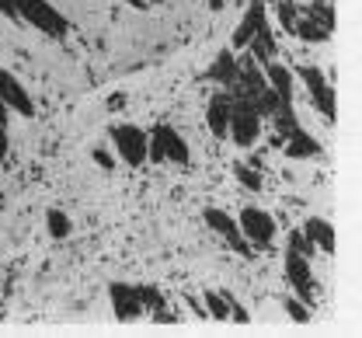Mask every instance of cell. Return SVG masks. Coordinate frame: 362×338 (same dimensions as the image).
I'll list each match as a JSON object with an SVG mask.
<instances>
[{"label":"cell","mask_w":362,"mask_h":338,"mask_svg":"<svg viewBox=\"0 0 362 338\" xmlns=\"http://www.w3.org/2000/svg\"><path fill=\"white\" fill-rule=\"evenodd\" d=\"M275 14H279V25L303 42H327L334 32V4L331 0H310V4L279 0Z\"/></svg>","instance_id":"obj_1"},{"label":"cell","mask_w":362,"mask_h":338,"mask_svg":"<svg viewBox=\"0 0 362 338\" xmlns=\"http://www.w3.org/2000/svg\"><path fill=\"white\" fill-rule=\"evenodd\" d=\"M310 255H314V247L303 238V231H293L289 241H286V262H282V269H286V279H289L293 293H296L307 307H314V296H317V279H314V269H310Z\"/></svg>","instance_id":"obj_2"},{"label":"cell","mask_w":362,"mask_h":338,"mask_svg":"<svg viewBox=\"0 0 362 338\" xmlns=\"http://www.w3.org/2000/svg\"><path fill=\"white\" fill-rule=\"evenodd\" d=\"M14 18L32 25L35 32H42L49 39H66L70 35V21L49 0H14Z\"/></svg>","instance_id":"obj_3"},{"label":"cell","mask_w":362,"mask_h":338,"mask_svg":"<svg viewBox=\"0 0 362 338\" xmlns=\"http://www.w3.org/2000/svg\"><path fill=\"white\" fill-rule=\"evenodd\" d=\"M188 144L181 140V133L171 126V122H157L150 133H146V161H153V164H164V161H171V164H188Z\"/></svg>","instance_id":"obj_4"},{"label":"cell","mask_w":362,"mask_h":338,"mask_svg":"<svg viewBox=\"0 0 362 338\" xmlns=\"http://www.w3.org/2000/svg\"><path fill=\"white\" fill-rule=\"evenodd\" d=\"M258 133H262V115H258L255 101L230 95V129H226V136L237 146H255Z\"/></svg>","instance_id":"obj_5"},{"label":"cell","mask_w":362,"mask_h":338,"mask_svg":"<svg viewBox=\"0 0 362 338\" xmlns=\"http://www.w3.org/2000/svg\"><path fill=\"white\" fill-rule=\"evenodd\" d=\"M293 77L303 81V88H307V95H310V105L320 112V119H324V122H334V88L327 84L324 70H320V66H310V63H303V66H296Z\"/></svg>","instance_id":"obj_6"},{"label":"cell","mask_w":362,"mask_h":338,"mask_svg":"<svg viewBox=\"0 0 362 338\" xmlns=\"http://www.w3.org/2000/svg\"><path fill=\"white\" fill-rule=\"evenodd\" d=\"M108 136H112L115 153H119L129 168H143V164H146V133H143L139 126H133V122H119V126L108 129Z\"/></svg>","instance_id":"obj_7"},{"label":"cell","mask_w":362,"mask_h":338,"mask_svg":"<svg viewBox=\"0 0 362 338\" xmlns=\"http://www.w3.org/2000/svg\"><path fill=\"white\" fill-rule=\"evenodd\" d=\"M237 223H240V234L247 238V244H251L255 251L269 247V244L275 241V234H279V223L272 220V213L258 209V206H244Z\"/></svg>","instance_id":"obj_8"},{"label":"cell","mask_w":362,"mask_h":338,"mask_svg":"<svg viewBox=\"0 0 362 338\" xmlns=\"http://www.w3.org/2000/svg\"><path fill=\"white\" fill-rule=\"evenodd\" d=\"M202 220H206V227H209L213 234H220V238H223V241L230 244V247H233V251H237L240 258H255V255H258V251H255V247L247 244V238L240 234V223H237V220H233V216H230L226 209H216V206H209V209L202 213Z\"/></svg>","instance_id":"obj_9"},{"label":"cell","mask_w":362,"mask_h":338,"mask_svg":"<svg viewBox=\"0 0 362 338\" xmlns=\"http://www.w3.org/2000/svg\"><path fill=\"white\" fill-rule=\"evenodd\" d=\"M108 300H112V310H115L119 321H136V317L146 314L143 286H136V283H112L108 286Z\"/></svg>","instance_id":"obj_10"},{"label":"cell","mask_w":362,"mask_h":338,"mask_svg":"<svg viewBox=\"0 0 362 338\" xmlns=\"http://www.w3.org/2000/svg\"><path fill=\"white\" fill-rule=\"evenodd\" d=\"M265 25H269V7H265V0H251L247 11H244V18H240V25H237V32H233V49H247V42H251Z\"/></svg>","instance_id":"obj_11"},{"label":"cell","mask_w":362,"mask_h":338,"mask_svg":"<svg viewBox=\"0 0 362 338\" xmlns=\"http://www.w3.org/2000/svg\"><path fill=\"white\" fill-rule=\"evenodd\" d=\"M0 101H4L11 112H18V115H32V112H35V101L25 91V84H21L11 70H4V66H0Z\"/></svg>","instance_id":"obj_12"},{"label":"cell","mask_w":362,"mask_h":338,"mask_svg":"<svg viewBox=\"0 0 362 338\" xmlns=\"http://www.w3.org/2000/svg\"><path fill=\"white\" fill-rule=\"evenodd\" d=\"M206 126L216 140H226V129H230V91H216L206 105Z\"/></svg>","instance_id":"obj_13"},{"label":"cell","mask_w":362,"mask_h":338,"mask_svg":"<svg viewBox=\"0 0 362 338\" xmlns=\"http://www.w3.org/2000/svg\"><path fill=\"white\" fill-rule=\"evenodd\" d=\"M303 238L310 241V247H320L324 255L334 251V227H331L324 216H310V220L303 223Z\"/></svg>","instance_id":"obj_14"},{"label":"cell","mask_w":362,"mask_h":338,"mask_svg":"<svg viewBox=\"0 0 362 338\" xmlns=\"http://www.w3.org/2000/svg\"><path fill=\"white\" fill-rule=\"evenodd\" d=\"M233 77H237V56H233V49H223V52L213 59V66L206 70V81L230 88V84H233Z\"/></svg>","instance_id":"obj_15"},{"label":"cell","mask_w":362,"mask_h":338,"mask_svg":"<svg viewBox=\"0 0 362 338\" xmlns=\"http://www.w3.org/2000/svg\"><path fill=\"white\" fill-rule=\"evenodd\" d=\"M233 175H237V182H240L247 192H258V189H262V175L255 171V164H244V161H237V164H233Z\"/></svg>","instance_id":"obj_16"},{"label":"cell","mask_w":362,"mask_h":338,"mask_svg":"<svg viewBox=\"0 0 362 338\" xmlns=\"http://www.w3.org/2000/svg\"><path fill=\"white\" fill-rule=\"evenodd\" d=\"M45 223H49V234H52V238H66V234H70V216L59 213V209H49V213H45Z\"/></svg>","instance_id":"obj_17"},{"label":"cell","mask_w":362,"mask_h":338,"mask_svg":"<svg viewBox=\"0 0 362 338\" xmlns=\"http://www.w3.org/2000/svg\"><path fill=\"white\" fill-rule=\"evenodd\" d=\"M206 307H209L206 314H209V317H216V321H226V317H230V307H226L223 293L209 290V293H206Z\"/></svg>","instance_id":"obj_18"},{"label":"cell","mask_w":362,"mask_h":338,"mask_svg":"<svg viewBox=\"0 0 362 338\" xmlns=\"http://www.w3.org/2000/svg\"><path fill=\"white\" fill-rule=\"evenodd\" d=\"M282 307H286V314H289V317H293L296 325H307V321H310V307H307V303H303L300 296H289V300H286Z\"/></svg>","instance_id":"obj_19"},{"label":"cell","mask_w":362,"mask_h":338,"mask_svg":"<svg viewBox=\"0 0 362 338\" xmlns=\"http://www.w3.org/2000/svg\"><path fill=\"white\" fill-rule=\"evenodd\" d=\"M94 161H98L101 168H115V161H112V157H108L105 150H94Z\"/></svg>","instance_id":"obj_20"},{"label":"cell","mask_w":362,"mask_h":338,"mask_svg":"<svg viewBox=\"0 0 362 338\" xmlns=\"http://www.w3.org/2000/svg\"><path fill=\"white\" fill-rule=\"evenodd\" d=\"M0 14L4 18H14V0H0ZM18 21V18H14Z\"/></svg>","instance_id":"obj_21"},{"label":"cell","mask_w":362,"mask_h":338,"mask_svg":"<svg viewBox=\"0 0 362 338\" xmlns=\"http://www.w3.org/2000/svg\"><path fill=\"white\" fill-rule=\"evenodd\" d=\"M7 157V126H0V161Z\"/></svg>","instance_id":"obj_22"},{"label":"cell","mask_w":362,"mask_h":338,"mask_svg":"<svg viewBox=\"0 0 362 338\" xmlns=\"http://www.w3.org/2000/svg\"><path fill=\"white\" fill-rule=\"evenodd\" d=\"M7 112H11V108H7V105L0 101V126H7Z\"/></svg>","instance_id":"obj_23"},{"label":"cell","mask_w":362,"mask_h":338,"mask_svg":"<svg viewBox=\"0 0 362 338\" xmlns=\"http://www.w3.org/2000/svg\"><path fill=\"white\" fill-rule=\"evenodd\" d=\"M133 4H143V0H133ZM150 4H160V0H150Z\"/></svg>","instance_id":"obj_24"}]
</instances>
